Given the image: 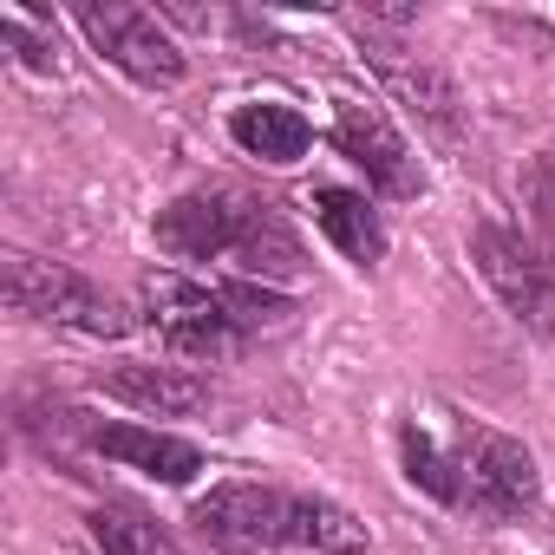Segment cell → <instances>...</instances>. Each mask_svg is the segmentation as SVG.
Wrapping results in <instances>:
<instances>
[{
    "instance_id": "cell-4",
    "label": "cell",
    "mask_w": 555,
    "mask_h": 555,
    "mask_svg": "<svg viewBox=\"0 0 555 555\" xmlns=\"http://www.w3.org/2000/svg\"><path fill=\"white\" fill-rule=\"evenodd\" d=\"M470 261H477V274L490 282V295L509 308L516 327L555 340V255H548V248L522 242L516 229L483 222V229L470 235Z\"/></svg>"
},
{
    "instance_id": "cell-8",
    "label": "cell",
    "mask_w": 555,
    "mask_h": 555,
    "mask_svg": "<svg viewBox=\"0 0 555 555\" xmlns=\"http://www.w3.org/2000/svg\"><path fill=\"white\" fill-rule=\"evenodd\" d=\"M334 144H340V151L366 170V183H379L386 196H418V190H425L412 144L392 131V118H386L379 105L340 99V105H334Z\"/></svg>"
},
{
    "instance_id": "cell-3",
    "label": "cell",
    "mask_w": 555,
    "mask_h": 555,
    "mask_svg": "<svg viewBox=\"0 0 555 555\" xmlns=\"http://www.w3.org/2000/svg\"><path fill=\"white\" fill-rule=\"evenodd\" d=\"M8 308L27 321H47V327H73L86 340H118L131 327L105 288H92L86 274L40 261V255H8Z\"/></svg>"
},
{
    "instance_id": "cell-1",
    "label": "cell",
    "mask_w": 555,
    "mask_h": 555,
    "mask_svg": "<svg viewBox=\"0 0 555 555\" xmlns=\"http://www.w3.org/2000/svg\"><path fill=\"white\" fill-rule=\"evenodd\" d=\"M196 529L229 555H282V548H321V555H360L366 529L353 509L301 490L268 483H222L196 503Z\"/></svg>"
},
{
    "instance_id": "cell-10",
    "label": "cell",
    "mask_w": 555,
    "mask_h": 555,
    "mask_svg": "<svg viewBox=\"0 0 555 555\" xmlns=\"http://www.w3.org/2000/svg\"><path fill=\"white\" fill-rule=\"evenodd\" d=\"M86 444L125 470H144L157 483H190L203 470V451L190 438H170V431H151V425H92L86 418Z\"/></svg>"
},
{
    "instance_id": "cell-6",
    "label": "cell",
    "mask_w": 555,
    "mask_h": 555,
    "mask_svg": "<svg viewBox=\"0 0 555 555\" xmlns=\"http://www.w3.org/2000/svg\"><path fill=\"white\" fill-rule=\"evenodd\" d=\"M79 21V34L125 73V79H138V86H183V53H177V40L157 27V14L151 8H131V0H105V8H79L73 14Z\"/></svg>"
},
{
    "instance_id": "cell-13",
    "label": "cell",
    "mask_w": 555,
    "mask_h": 555,
    "mask_svg": "<svg viewBox=\"0 0 555 555\" xmlns=\"http://www.w3.org/2000/svg\"><path fill=\"white\" fill-rule=\"evenodd\" d=\"M314 222H321L327 242H334L347 261H360V268H373V261L386 255V229H379V216H373V203H366L360 190H340V183L314 190Z\"/></svg>"
},
{
    "instance_id": "cell-9",
    "label": "cell",
    "mask_w": 555,
    "mask_h": 555,
    "mask_svg": "<svg viewBox=\"0 0 555 555\" xmlns=\"http://www.w3.org/2000/svg\"><path fill=\"white\" fill-rule=\"evenodd\" d=\"M366 60H373V73L386 79V92H392L412 118H425L438 138H457V86H451L431 60H418V53H405V47H392V40H379V34H366Z\"/></svg>"
},
{
    "instance_id": "cell-11",
    "label": "cell",
    "mask_w": 555,
    "mask_h": 555,
    "mask_svg": "<svg viewBox=\"0 0 555 555\" xmlns=\"http://www.w3.org/2000/svg\"><path fill=\"white\" fill-rule=\"evenodd\" d=\"M105 392L151 412V418H183V412H203L209 405V386L183 366H112L105 373Z\"/></svg>"
},
{
    "instance_id": "cell-7",
    "label": "cell",
    "mask_w": 555,
    "mask_h": 555,
    "mask_svg": "<svg viewBox=\"0 0 555 555\" xmlns=\"http://www.w3.org/2000/svg\"><path fill=\"white\" fill-rule=\"evenodd\" d=\"M248 222H255V196L190 190L170 209H157V248L177 261H222V255H242Z\"/></svg>"
},
{
    "instance_id": "cell-12",
    "label": "cell",
    "mask_w": 555,
    "mask_h": 555,
    "mask_svg": "<svg viewBox=\"0 0 555 555\" xmlns=\"http://www.w3.org/2000/svg\"><path fill=\"white\" fill-rule=\"evenodd\" d=\"M229 138H235L248 157H261V164H301V157H308V144H314L308 118H301L295 105H274V99L235 105V118H229Z\"/></svg>"
},
{
    "instance_id": "cell-5",
    "label": "cell",
    "mask_w": 555,
    "mask_h": 555,
    "mask_svg": "<svg viewBox=\"0 0 555 555\" xmlns=\"http://www.w3.org/2000/svg\"><path fill=\"white\" fill-rule=\"evenodd\" d=\"M535 496H542V477L516 438H503V431L457 438V503H470L490 522H509V516H529Z\"/></svg>"
},
{
    "instance_id": "cell-16",
    "label": "cell",
    "mask_w": 555,
    "mask_h": 555,
    "mask_svg": "<svg viewBox=\"0 0 555 555\" xmlns=\"http://www.w3.org/2000/svg\"><path fill=\"white\" fill-rule=\"evenodd\" d=\"M0 40L14 47V60H21L27 73H53V34H40L27 14H14V8L0 14Z\"/></svg>"
},
{
    "instance_id": "cell-2",
    "label": "cell",
    "mask_w": 555,
    "mask_h": 555,
    "mask_svg": "<svg viewBox=\"0 0 555 555\" xmlns=\"http://www.w3.org/2000/svg\"><path fill=\"white\" fill-rule=\"evenodd\" d=\"M138 301H144V327L183 360H222V353H235L248 340L242 321L229 314L222 282H190V274L157 268V274H144Z\"/></svg>"
},
{
    "instance_id": "cell-14",
    "label": "cell",
    "mask_w": 555,
    "mask_h": 555,
    "mask_svg": "<svg viewBox=\"0 0 555 555\" xmlns=\"http://www.w3.org/2000/svg\"><path fill=\"white\" fill-rule=\"evenodd\" d=\"M399 457H405V477L425 490V496H438V503H457V451H444L418 418L399 431Z\"/></svg>"
},
{
    "instance_id": "cell-15",
    "label": "cell",
    "mask_w": 555,
    "mask_h": 555,
    "mask_svg": "<svg viewBox=\"0 0 555 555\" xmlns=\"http://www.w3.org/2000/svg\"><path fill=\"white\" fill-rule=\"evenodd\" d=\"M92 542L105 555H183L157 522H144L131 509H92Z\"/></svg>"
},
{
    "instance_id": "cell-17",
    "label": "cell",
    "mask_w": 555,
    "mask_h": 555,
    "mask_svg": "<svg viewBox=\"0 0 555 555\" xmlns=\"http://www.w3.org/2000/svg\"><path fill=\"white\" fill-rule=\"evenodd\" d=\"M522 203H529L535 229H542L548 248H555V157H535V164L522 170Z\"/></svg>"
}]
</instances>
